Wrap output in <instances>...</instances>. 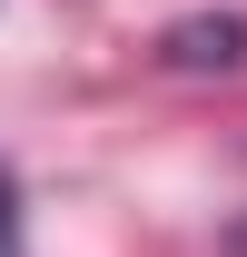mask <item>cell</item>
Listing matches in <instances>:
<instances>
[{
	"label": "cell",
	"instance_id": "6da1fadb",
	"mask_svg": "<svg viewBox=\"0 0 247 257\" xmlns=\"http://www.w3.org/2000/svg\"><path fill=\"white\" fill-rule=\"evenodd\" d=\"M168 60L178 69H237L247 60V20H178L168 30Z\"/></svg>",
	"mask_w": 247,
	"mask_h": 257
},
{
	"label": "cell",
	"instance_id": "7a4b0ae2",
	"mask_svg": "<svg viewBox=\"0 0 247 257\" xmlns=\"http://www.w3.org/2000/svg\"><path fill=\"white\" fill-rule=\"evenodd\" d=\"M0 257H30L20 247V178H10V168H0Z\"/></svg>",
	"mask_w": 247,
	"mask_h": 257
},
{
	"label": "cell",
	"instance_id": "3957f363",
	"mask_svg": "<svg viewBox=\"0 0 247 257\" xmlns=\"http://www.w3.org/2000/svg\"><path fill=\"white\" fill-rule=\"evenodd\" d=\"M227 247H237V257H247V208H237V227H227Z\"/></svg>",
	"mask_w": 247,
	"mask_h": 257
}]
</instances>
